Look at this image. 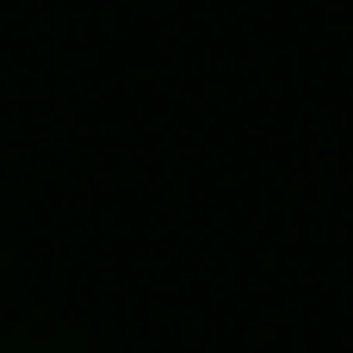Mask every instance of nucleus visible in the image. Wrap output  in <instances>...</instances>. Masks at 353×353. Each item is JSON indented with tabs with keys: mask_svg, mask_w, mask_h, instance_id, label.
<instances>
[]
</instances>
